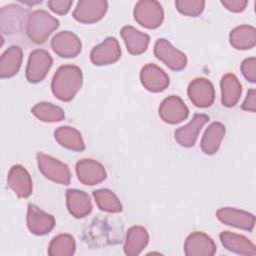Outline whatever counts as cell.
<instances>
[{
    "instance_id": "obj_1",
    "label": "cell",
    "mask_w": 256,
    "mask_h": 256,
    "mask_svg": "<svg viewBox=\"0 0 256 256\" xmlns=\"http://www.w3.org/2000/svg\"><path fill=\"white\" fill-rule=\"evenodd\" d=\"M82 71L75 65H63L58 68L51 82L53 94L61 101H71L82 86Z\"/></svg>"
},
{
    "instance_id": "obj_2",
    "label": "cell",
    "mask_w": 256,
    "mask_h": 256,
    "mask_svg": "<svg viewBox=\"0 0 256 256\" xmlns=\"http://www.w3.org/2000/svg\"><path fill=\"white\" fill-rule=\"evenodd\" d=\"M58 27V19L44 10H35L28 17L26 33L32 42L43 44Z\"/></svg>"
},
{
    "instance_id": "obj_3",
    "label": "cell",
    "mask_w": 256,
    "mask_h": 256,
    "mask_svg": "<svg viewBox=\"0 0 256 256\" xmlns=\"http://www.w3.org/2000/svg\"><path fill=\"white\" fill-rule=\"evenodd\" d=\"M29 15V11L19 5L8 4L3 6L0 9L1 32L8 35L21 33L27 26Z\"/></svg>"
},
{
    "instance_id": "obj_4",
    "label": "cell",
    "mask_w": 256,
    "mask_h": 256,
    "mask_svg": "<svg viewBox=\"0 0 256 256\" xmlns=\"http://www.w3.org/2000/svg\"><path fill=\"white\" fill-rule=\"evenodd\" d=\"M133 14L136 22L148 29L158 28L164 19L161 4L154 0H141L137 2Z\"/></svg>"
},
{
    "instance_id": "obj_5",
    "label": "cell",
    "mask_w": 256,
    "mask_h": 256,
    "mask_svg": "<svg viewBox=\"0 0 256 256\" xmlns=\"http://www.w3.org/2000/svg\"><path fill=\"white\" fill-rule=\"evenodd\" d=\"M37 163L40 172L49 180L63 185L70 184V170L60 160L39 152L37 153Z\"/></svg>"
},
{
    "instance_id": "obj_6",
    "label": "cell",
    "mask_w": 256,
    "mask_h": 256,
    "mask_svg": "<svg viewBox=\"0 0 256 256\" xmlns=\"http://www.w3.org/2000/svg\"><path fill=\"white\" fill-rule=\"evenodd\" d=\"M53 60L50 54L43 49L32 51L28 58L26 67V78L30 83L42 81L52 66Z\"/></svg>"
},
{
    "instance_id": "obj_7",
    "label": "cell",
    "mask_w": 256,
    "mask_h": 256,
    "mask_svg": "<svg viewBox=\"0 0 256 256\" xmlns=\"http://www.w3.org/2000/svg\"><path fill=\"white\" fill-rule=\"evenodd\" d=\"M155 56L173 71H180L186 67V55L177 50L168 40L158 39L154 45Z\"/></svg>"
},
{
    "instance_id": "obj_8",
    "label": "cell",
    "mask_w": 256,
    "mask_h": 256,
    "mask_svg": "<svg viewBox=\"0 0 256 256\" xmlns=\"http://www.w3.org/2000/svg\"><path fill=\"white\" fill-rule=\"evenodd\" d=\"M108 8L105 0H81L77 3L73 17L81 23L91 24L103 18Z\"/></svg>"
},
{
    "instance_id": "obj_9",
    "label": "cell",
    "mask_w": 256,
    "mask_h": 256,
    "mask_svg": "<svg viewBox=\"0 0 256 256\" xmlns=\"http://www.w3.org/2000/svg\"><path fill=\"white\" fill-rule=\"evenodd\" d=\"M187 93L191 102L199 108L211 106L215 99L213 84L206 78L192 80L188 86Z\"/></svg>"
},
{
    "instance_id": "obj_10",
    "label": "cell",
    "mask_w": 256,
    "mask_h": 256,
    "mask_svg": "<svg viewBox=\"0 0 256 256\" xmlns=\"http://www.w3.org/2000/svg\"><path fill=\"white\" fill-rule=\"evenodd\" d=\"M120 57V45L114 37L106 38L101 44L95 46L90 53L91 62L97 66L113 64L117 62Z\"/></svg>"
},
{
    "instance_id": "obj_11",
    "label": "cell",
    "mask_w": 256,
    "mask_h": 256,
    "mask_svg": "<svg viewBox=\"0 0 256 256\" xmlns=\"http://www.w3.org/2000/svg\"><path fill=\"white\" fill-rule=\"evenodd\" d=\"M53 51L60 57H76L82 49V44L77 35L70 31H61L51 40Z\"/></svg>"
},
{
    "instance_id": "obj_12",
    "label": "cell",
    "mask_w": 256,
    "mask_h": 256,
    "mask_svg": "<svg viewBox=\"0 0 256 256\" xmlns=\"http://www.w3.org/2000/svg\"><path fill=\"white\" fill-rule=\"evenodd\" d=\"M216 216L222 223L251 232L255 226V216L249 212L232 207L220 208Z\"/></svg>"
},
{
    "instance_id": "obj_13",
    "label": "cell",
    "mask_w": 256,
    "mask_h": 256,
    "mask_svg": "<svg viewBox=\"0 0 256 256\" xmlns=\"http://www.w3.org/2000/svg\"><path fill=\"white\" fill-rule=\"evenodd\" d=\"M215 252L214 241L203 232H193L185 240L184 253L187 256H212Z\"/></svg>"
},
{
    "instance_id": "obj_14",
    "label": "cell",
    "mask_w": 256,
    "mask_h": 256,
    "mask_svg": "<svg viewBox=\"0 0 256 256\" xmlns=\"http://www.w3.org/2000/svg\"><path fill=\"white\" fill-rule=\"evenodd\" d=\"M189 110L182 99L176 95H171L163 100L159 107L161 119L169 124H177L188 117Z\"/></svg>"
},
{
    "instance_id": "obj_15",
    "label": "cell",
    "mask_w": 256,
    "mask_h": 256,
    "mask_svg": "<svg viewBox=\"0 0 256 256\" xmlns=\"http://www.w3.org/2000/svg\"><path fill=\"white\" fill-rule=\"evenodd\" d=\"M76 174L79 181L85 185H96L107 177L104 166L92 159H82L76 164Z\"/></svg>"
},
{
    "instance_id": "obj_16",
    "label": "cell",
    "mask_w": 256,
    "mask_h": 256,
    "mask_svg": "<svg viewBox=\"0 0 256 256\" xmlns=\"http://www.w3.org/2000/svg\"><path fill=\"white\" fill-rule=\"evenodd\" d=\"M8 186L20 198H27L32 194V179L28 171L21 165H13L7 177Z\"/></svg>"
},
{
    "instance_id": "obj_17",
    "label": "cell",
    "mask_w": 256,
    "mask_h": 256,
    "mask_svg": "<svg viewBox=\"0 0 256 256\" xmlns=\"http://www.w3.org/2000/svg\"><path fill=\"white\" fill-rule=\"evenodd\" d=\"M55 226V219L52 215L45 213L34 204L28 205L27 227L35 235H45Z\"/></svg>"
},
{
    "instance_id": "obj_18",
    "label": "cell",
    "mask_w": 256,
    "mask_h": 256,
    "mask_svg": "<svg viewBox=\"0 0 256 256\" xmlns=\"http://www.w3.org/2000/svg\"><path fill=\"white\" fill-rule=\"evenodd\" d=\"M140 80L145 89L151 92H161L169 86L168 75L157 65L147 64L140 72Z\"/></svg>"
},
{
    "instance_id": "obj_19",
    "label": "cell",
    "mask_w": 256,
    "mask_h": 256,
    "mask_svg": "<svg viewBox=\"0 0 256 256\" xmlns=\"http://www.w3.org/2000/svg\"><path fill=\"white\" fill-rule=\"evenodd\" d=\"M208 121H209V117L207 115L195 114L192 120L188 124L178 128L175 131L176 141L183 147L194 146L201 128Z\"/></svg>"
},
{
    "instance_id": "obj_20",
    "label": "cell",
    "mask_w": 256,
    "mask_h": 256,
    "mask_svg": "<svg viewBox=\"0 0 256 256\" xmlns=\"http://www.w3.org/2000/svg\"><path fill=\"white\" fill-rule=\"evenodd\" d=\"M224 248L233 253L240 255L254 256L256 255L255 245L245 236L230 231H223L219 235Z\"/></svg>"
},
{
    "instance_id": "obj_21",
    "label": "cell",
    "mask_w": 256,
    "mask_h": 256,
    "mask_svg": "<svg viewBox=\"0 0 256 256\" xmlns=\"http://www.w3.org/2000/svg\"><path fill=\"white\" fill-rule=\"evenodd\" d=\"M66 204L68 211L75 218H83L92 211V203L88 194L81 190L68 189Z\"/></svg>"
},
{
    "instance_id": "obj_22",
    "label": "cell",
    "mask_w": 256,
    "mask_h": 256,
    "mask_svg": "<svg viewBox=\"0 0 256 256\" xmlns=\"http://www.w3.org/2000/svg\"><path fill=\"white\" fill-rule=\"evenodd\" d=\"M121 36L128 52L132 55H140L148 48L150 37L132 26H124L121 29Z\"/></svg>"
},
{
    "instance_id": "obj_23",
    "label": "cell",
    "mask_w": 256,
    "mask_h": 256,
    "mask_svg": "<svg viewBox=\"0 0 256 256\" xmlns=\"http://www.w3.org/2000/svg\"><path fill=\"white\" fill-rule=\"evenodd\" d=\"M149 235L142 226H132L128 229L124 244V252L128 256H137L147 246Z\"/></svg>"
},
{
    "instance_id": "obj_24",
    "label": "cell",
    "mask_w": 256,
    "mask_h": 256,
    "mask_svg": "<svg viewBox=\"0 0 256 256\" xmlns=\"http://www.w3.org/2000/svg\"><path fill=\"white\" fill-rule=\"evenodd\" d=\"M220 85L222 104L226 107L235 106L242 93V87L238 78L232 73H227L222 77Z\"/></svg>"
},
{
    "instance_id": "obj_25",
    "label": "cell",
    "mask_w": 256,
    "mask_h": 256,
    "mask_svg": "<svg viewBox=\"0 0 256 256\" xmlns=\"http://www.w3.org/2000/svg\"><path fill=\"white\" fill-rule=\"evenodd\" d=\"M22 50L18 46L9 47L0 59V77L10 78L14 76L20 69L22 63Z\"/></svg>"
},
{
    "instance_id": "obj_26",
    "label": "cell",
    "mask_w": 256,
    "mask_h": 256,
    "mask_svg": "<svg viewBox=\"0 0 256 256\" xmlns=\"http://www.w3.org/2000/svg\"><path fill=\"white\" fill-rule=\"evenodd\" d=\"M225 135V126L220 122H213L206 129L202 140L201 149L207 155L215 154Z\"/></svg>"
},
{
    "instance_id": "obj_27",
    "label": "cell",
    "mask_w": 256,
    "mask_h": 256,
    "mask_svg": "<svg viewBox=\"0 0 256 256\" xmlns=\"http://www.w3.org/2000/svg\"><path fill=\"white\" fill-rule=\"evenodd\" d=\"M55 140L64 148L72 151H83L85 144L78 130L70 126H61L54 132Z\"/></svg>"
},
{
    "instance_id": "obj_28",
    "label": "cell",
    "mask_w": 256,
    "mask_h": 256,
    "mask_svg": "<svg viewBox=\"0 0 256 256\" xmlns=\"http://www.w3.org/2000/svg\"><path fill=\"white\" fill-rule=\"evenodd\" d=\"M229 41L232 47L235 49H251L256 44V30L250 25L238 26L230 32Z\"/></svg>"
},
{
    "instance_id": "obj_29",
    "label": "cell",
    "mask_w": 256,
    "mask_h": 256,
    "mask_svg": "<svg viewBox=\"0 0 256 256\" xmlns=\"http://www.w3.org/2000/svg\"><path fill=\"white\" fill-rule=\"evenodd\" d=\"M93 196L98 208L109 213L122 211V204L118 197L109 189H99L93 192Z\"/></svg>"
},
{
    "instance_id": "obj_30",
    "label": "cell",
    "mask_w": 256,
    "mask_h": 256,
    "mask_svg": "<svg viewBox=\"0 0 256 256\" xmlns=\"http://www.w3.org/2000/svg\"><path fill=\"white\" fill-rule=\"evenodd\" d=\"M75 240L69 234H59L52 239L48 247L50 256H71L75 252Z\"/></svg>"
},
{
    "instance_id": "obj_31",
    "label": "cell",
    "mask_w": 256,
    "mask_h": 256,
    "mask_svg": "<svg viewBox=\"0 0 256 256\" xmlns=\"http://www.w3.org/2000/svg\"><path fill=\"white\" fill-rule=\"evenodd\" d=\"M32 114L43 122H58L64 119L65 114L62 108L48 102L36 104L31 109Z\"/></svg>"
},
{
    "instance_id": "obj_32",
    "label": "cell",
    "mask_w": 256,
    "mask_h": 256,
    "mask_svg": "<svg viewBox=\"0 0 256 256\" xmlns=\"http://www.w3.org/2000/svg\"><path fill=\"white\" fill-rule=\"evenodd\" d=\"M175 6L177 10L191 17H196L200 15L205 7V1L203 0H177L175 1Z\"/></svg>"
},
{
    "instance_id": "obj_33",
    "label": "cell",
    "mask_w": 256,
    "mask_h": 256,
    "mask_svg": "<svg viewBox=\"0 0 256 256\" xmlns=\"http://www.w3.org/2000/svg\"><path fill=\"white\" fill-rule=\"evenodd\" d=\"M241 72L243 76L251 83L256 81V58L250 57L241 63Z\"/></svg>"
},
{
    "instance_id": "obj_34",
    "label": "cell",
    "mask_w": 256,
    "mask_h": 256,
    "mask_svg": "<svg viewBox=\"0 0 256 256\" xmlns=\"http://www.w3.org/2000/svg\"><path fill=\"white\" fill-rule=\"evenodd\" d=\"M72 4H73V1H71V0H50V1H48V7L50 8V10L59 15L66 14L70 10Z\"/></svg>"
},
{
    "instance_id": "obj_35",
    "label": "cell",
    "mask_w": 256,
    "mask_h": 256,
    "mask_svg": "<svg viewBox=\"0 0 256 256\" xmlns=\"http://www.w3.org/2000/svg\"><path fill=\"white\" fill-rule=\"evenodd\" d=\"M221 3L224 7L232 12H242L248 4L246 0H223Z\"/></svg>"
},
{
    "instance_id": "obj_36",
    "label": "cell",
    "mask_w": 256,
    "mask_h": 256,
    "mask_svg": "<svg viewBox=\"0 0 256 256\" xmlns=\"http://www.w3.org/2000/svg\"><path fill=\"white\" fill-rule=\"evenodd\" d=\"M241 108L245 111L255 112L256 111V90L250 89L247 93V96L241 106Z\"/></svg>"
}]
</instances>
